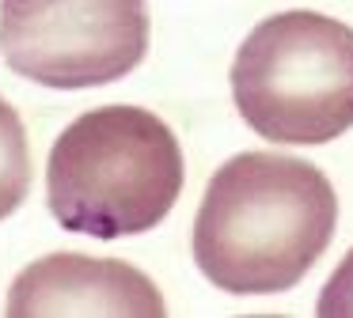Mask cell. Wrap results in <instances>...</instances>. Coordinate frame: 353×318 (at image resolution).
Here are the masks:
<instances>
[{"mask_svg":"<svg viewBox=\"0 0 353 318\" xmlns=\"http://www.w3.org/2000/svg\"><path fill=\"white\" fill-rule=\"evenodd\" d=\"M183 148L141 106L80 114L50 148L46 204L72 235L125 239L152 231L183 193Z\"/></svg>","mask_w":353,"mask_h":318,"instance_id":"cell-2","label":"cell"},{"mask_svg":"<svg viewBox=\"0 0 353 318\" xmlns=\"http://www.w3.org/2000/svg\"><path fill=\"white\" fill-rule=\"evenodd\" d=\"M338 197L315 163L239 151L209 178L194 216V265L232 295L289 292L334 239Z\"/></svg>","mask_w":353,"mask_h":318,"instance_id":"cell-1","label":"cell"},{"mask_svg":"<svg viewBox=\"0 0 353 318\" xmlns=\"http://www.w3.org/2000/svg\"><path fill=\"white\" fill-rule=\"evenodd\" d=\"M315 315H323V318H353V250L342 257V265L330 273L327 288L319 292V303H315Z\"/></svg>","mask_w":353,"mask_h":318,"instance_id":"cell-7","label":"cell"},{"mask_svg":"<svg viewBox=\"0 0 353 318\" xmlns=\"http://www.w3.org/2000/svg\"><path fill=\"white\" fill-rule=\"evenodd\" d=\"M236 110L270 144H327L353 129V27L292 8L262 19L232 61Z\"/></svg>","mask_w":353,"mask_h":318,"instance_id":"cell-3","label":"cell"},{"mask_svg":"<svg viewBox=\"0 0 353 318\" xmlns=\"http://www.w3.org/2000/svg\"><path fill=\"white\" fill-rule=\"evenodd\" d=\"M145 53V0H0V57L42 87H103Z\"/></svg>","mask_w":353,"mask_h":318,"instance_id":"cell-4","label":"cell"},{"mask_svg":"<svg viewBox=\"0 0 353 318\" xmlns=\"http://www.w3.org/2000/svg\"><path fill=\"white\" fill-rule=\"evenodd\" d=\"M8 315H168L163 295L141 269L114 257L50 254L27 265L8 292Z\"/></svg>","mask_w":353,"mask_h":318,"instance_id":"cell-5","label":"cell"},{"mask_svg":"<svg viewBox=\"0 0 353 318\" xmlns=\"http://www.w3.org/2000/svg\"><path fill=\"white\" fill-rule=\"evenodd\" d=\"M31 193V148L16 106L0 95V220H8Z\"/></svg>","mask_w":353,"mask_h":318,"instance_id":"cell-6","label":"cell"}]
</instances>
